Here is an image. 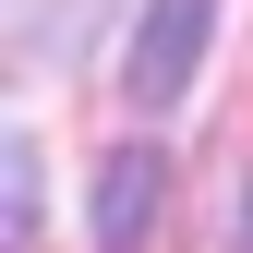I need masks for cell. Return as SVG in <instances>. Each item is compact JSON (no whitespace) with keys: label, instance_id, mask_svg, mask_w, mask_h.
Returning <instances> with one entry per match:
<instances>
[{"label":"cell","instance_id":"1","mask_svg":"<svg viewBox=\"0 0 253 253\" xmlns=\"http://www.w3.org/2000/svg\"><path fill=\"white\" fill-rule=\"evenodd\" d=\"M205 24L217 0H145L133 12V48H121V84H133V109H181L205 73Z\"/></svg>","mask_w":253,"mask_h":253},{"label":"cell","instance_id":"2","mask_svg":"<svg viewBox=\"0 0 253 253\" xmlns=\"http://www.w3.org/2000/svg\"><path fill=\"white\" fill-rule=\"evenodd\" d=\"M157 217H169V157L157 145H121L97 169V205H84V229H97V253H145Z\"/></svg>","mask_w":253,"mask_h":253},{"label":"cell","instance_id":"3","mask_svg":"<svg viewBox=\"0 0 253 253\" xmlns=\"http://www.w3.org/2000/svg\"><path fill=\"white\" fill-rule=\"evenodd\" d=\"M0 181H12V205H0V241H12V253H37V193H48V169H37V133H12Z\"/></svg>","mask_w":253,"mask_h":253},{"label":"cell","instance_id":"4","mask_svg":"<svg viewBox=\"0 0 253 253\" xmlns=\"http://www.w3.org/2000/svg\"><path fill=\"white\" fill-rule=\"evenodd\" d=\"M229 253H253V181L229 193Z\"/></svg>","mask_w":253,"mask_h":253}]
</instances>
